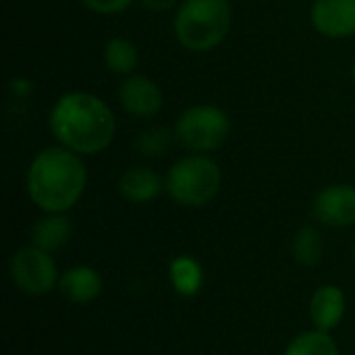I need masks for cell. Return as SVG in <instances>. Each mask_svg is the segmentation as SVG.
<instances>
[{
    "label": "cell",
    "instance_id": "d6986e66",
    "mask_svg": "<svg viewBox=\"0 0 355 355\" xmlns=\"http://www.w3.org/2000/svg\"><path fill=\"white\" fill-rule=\"evenodd\" d=\"M79 2L96 15H119L133 4V0H79Z\"/></svg>",
    "mask_w": 355,
    "mask_h": 355
},
{
    "label": "cell",
    "instance_id": "44dd1931",
    "mask_svg": "<svg viewBox=\"0 0 355 355\" xmlns=\"http://www.w3.org/2000/svg\"><path fill=\"white\" fill-rule=\"evenodd\" d=\"M31 81L29 79H23V77H17V79H12L10 81V89H12V94H17V96H27L29 92H31Z\"/></svg>",
    "mask_w": 355,
    "mask_h": 355
},
{
    "label": "cell",
    "instance_id": "277c9868",
    "mask_svg": "<svg viewBox=\"0 0 355 355\" xmlns=\"http://www.w3.org/2000/svg\"><path fill=\"white\" fill-rule=\"evenodd\" d=\"M223 185V171L208 154H187L166 171V196L183 208H204L212 204Z\"/></svg>",
    "mask_w": 355,
    "mask_h": 355
},
{
    "label": "cell",
    "instance_id": "ba28073f",
    "mask_svg": "<svg viewBox=\"0 0 355 355\" xmlns=\"http://www.w3.org/2000/svg\"><path fill=\"white\" fill-rule=\"evenodd\" d=\"M116 100L121 108L137 119L156 116L164 106V94L160 85L146 75H129L116 89Z\"/></svg>",
    "mask_w": 355,
    "mask_h": 355
},
{
    "label": "cell",
    "instance_id": "9c48e42d",
    "mask_svg": "<svg viewBox=\"0 0 355 355\" xmlns=\"http://www.w3.org/2000/svg\"><path fill=\"white\" fill-rule=\"evenodd\" d=\"M310 21L324 37H352L355 35V0H314Z\"/></svg>",
    "mask_w": 355,
    "mask_h": 355
},
{
    "label": "cell",
    "instance_id": "30bf717a",
    "mask_svg": "<svg viewBox=\"0 0 355 355\" xmlns=\"http://www.w3.org/2000/svg\"><path fill=\"white\" fill-rule=\"evenodd\" d=\"M345 314H347V297L339 285L327 283L314 289L308 304V316L314 329L333 333L341 327Z\"/></svg>",
    "mask_w": 355,
    "mask_h": 355
},
{
    "label": "cell",
    "instance_id": "603a6c76",
    "mask_svg": "<svg viewBox=\"0 0 355 355\" xmlns=\"http://www.w3.org/2000/svg\"><path fill=\"white\" fill-rule=\"evenodd\" d=\"M352 73H354V81H355V62H354V71H352Z\"/></svg>",
    "mask_w": 355,
    "mask_h": 355
},
{
    "label": "cell",
    "instance_id": "6da1fadb",
    "mask_svg": "<svg viewBox=\"0 0 355 355\" xmlns=\"http://www.w3.org/2000/svg\"><path fill=\"white\" fill-rule=\"evenodd\" d=\"M48 127L58 146L79 156H96L112 144L116 116L100 96L69 92L50 108Z\"/></svg>",
    "mask_w": 355,
    "mask_h": 355
},
{
    "label": "cell",
    "instance_id": "7c38bea8",
    "mask_svg": "<svg viewBox=\"0 0 355 355\" xmlns=\"http://www.w3.org/2000/svg\"><path fill=\"white\" fill-rule=\"evenodd\" d=\"M116 189H119L121 198H125L131 204H150V202L158 200L166 191L164 177H160L150 166H131V168H127L119 177Z\"/></svg>",
    "mask_w": 355,
    "mask_h": 355
},
{
    "label": "cell",
    "instance_id": "ffe728a7",
    "mask_svg": "<svg viewBox=\"0 0 355 355\" xmlns=\"http://www.w3.org/2000/svg\"><path fill=\"white\" fill-rule=\"evenodd\" d=\"M179 0H139V4L152 12H164L168 8H173Z\"/></svg>",
    "mask_w": 355,
    "mask_h": 355
},
{
    "label": "cell",
    "instance_id": "5bb4252c",
    "mask_svg": "<svg viewBox=\"0 0 355 355\" xmlns=\"http://www.w3.org/2000/svg\"><path fill=\"white\" fill-rule=\"evenodd\" d=\"M166 277H168V283H171L173 291L179 297H185V300L196 297L204 289V279H206L204 277V266L200 264L198 258H193L189 254L175 256L168 262Z\"/></svg>",
    "mask_w": 355,
    "mask_h": 355
},
{
    "label": "cell",
    "instance_id": "8992f818",
    "mask_svg": "<svg viewBox=\"0 0 355 355\" xmlns=\"http://www.w3.org/2000/svg\"><path fill=\"white\" fill-rule=\"evenodd\" d=\"M8 277L19 293L27 297H46L58 289L60 270L50 252L27 243L10 256Z\"/></svg>",
    "mask_w": 355,
    "mask_h": 355
},
{
    "label": "cell",
    "instance_id": "7402d4cb",
    "mask_svg": "<svg viewBox=\"0 0 355 355\" xmlns=\"http://www.w3.org/2000/svg\"><path fill=\"white\" fill-rule=\"evenodd\" d=\"M352 258H354V262H355V239H354V243H352Z\"/></svg>",
    "mask_w": 355,
    "mask_h": 355
},
{
    "label": "cell",
    "instance_id": "ac0fdd59",
    "mask_svg": "<svg viewBox=\"0 0 355 355\" xmlns=\"http://www.w3.org/2000/svg\"><path fill=\"white\" fill-rule=\"evenodd\" d=\"M173 139H177L175 131H168L166 127L154 125V127H148V129L139 131L133 146L146 158H160V156H164L168 152Z\"/></svg>",
    "mask_w": 355,
    "mask_h": 355
},
{
    "label": "cell",
    "instance_id": "7a4b0ae2",
    "mask_svg": "<svg viewBox=\"0 0 355 355\" xmlns=\"http://www.w3.org/2000/svg\"><path fill=\"white\" fill-rule=\"evenodd\" d=\"M87 185V166L83 156L62 148L48 146L29 162L25 189L29 202L42 212H69L77 206Z\"/></svg>",
    "mask_w": 355,
    "mask_h": 355
},
{
    "label": "cell",
    "instance_id": "5b68a950",
    "mask_svg": "<svg viewBox=\"0 0 355 355\" xmlns=\"http://www.w3.org/2000/svg\"><path fill=\"white\" fill-rule=\"evenodd\" d=\"M231 129L233 123L223 108L214 104H196L179 114L175 137L196 154H210L229 139Z\"/></svg>",
    "mask_w": 355,
    "mask_h": 355
},
{
    "label": "cell",
    "instance_id": "8fae6325",
    "mask_svg": "<svg viewBox=\"0 0 355 355\" xmlns=\"http://www.w3.org/2000/svg\"><path fill=\"white\" fill-rule=\"evenodd\" d=\"M104 281L100 270L87 264H75L60 272L58 279V293L73 306H87L102 295Z\"/></svg>",
    "mask_w": 355,
    "mask_h": 355
},
{
    "label": "cell",
    "instance_id": "3957f363",
    "mask_svg": "<svg viewBox=\"0 0 355 355\" xmlns=\"http://www.w3.org/2000/svg\"><path fill=\"white\" fill-rule=\"evenodd\" d=\"M233 25L229 0H183L175 15V37L191 52H210L225 42Z\"/></svg>",
    "mask_w": 355,
    "mask_h": 355
},
{
    "label": "cell",
    "instance_id": "9a60e30c",
    "mask_svg": "<svg viewBox=\"0 0 355 355\" xmlns=\"http://www.w3.org/2000/svg\"><path fill=\"white\" fill-rule=\"evenodd\" d=\"M283 355H341L333 333L308 329L297 333L283 349Z\"/></svg>",
    "mask_w": 355,
    "mask_h": 355
},
{
    "label": "cell",
    "instance_id": "4fadbf2b",
    "mask_svg": "<svg viewBox=\"0 0 355 355\" xmlns=\"http://www.w3.org/2000/svg\"><path fill=\"white\" fill-rule=\"evenodd\" d=\"M73 237V223L67 212H42L29 231V243L44 252H60Z\"/></svg>",
    "mask_w": 355,
    "mask_h": 355
},
{
    "label": "cell",
    "instance_id": "2e32d148",
    "mask_svg": "<svg viewBox=\"0 0 355 355\" xmlns=\"http://www.w3.org/2000/svg\"><path fill=\"white\" fill-rule=\"evenodd\" d=\"M104 64L110 73L114 75H133V71L137 69V62H139V52H137V46L127 40V37H110L106 44H104Z\"/></svg>",
    "mask_w": 355,
    "mask_h": 355
},
{
    "label": "cell",
    "instance_id": "52a82bcc",
    "mask_svg": "<svg viewBox=\"0 0 355 355\" xmlns=\"http://www.w3.org/2000/svg\"><path fill=\"white\" fill-rule=\"evenodd\" d=\"M314 218L329 229H349L355 225V185L331 183L312 202Z\"/></svg>",
    "mask_w": 355,
    "mask_h": 355
},
{
    "label": "cell",
    "instance_id": "e0dca14e",
    "mask_svg": "<svg viewBox=\"0 0 355 355\" xmlns=\"http://www.w3.org/2000/svg\"><path fill=\"white\" fill-rule=\"evenodd\" d=\"M291 254L300 266H306V268L318 266L324 258V239L320 231L312 225L297 229L291 241Z\"/></svg>",
    "mask_w": 355,
    "mask_h": 355
}]
</instances>
